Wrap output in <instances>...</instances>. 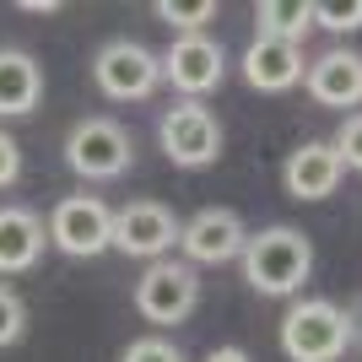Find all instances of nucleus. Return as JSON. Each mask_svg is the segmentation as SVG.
I'll return each instance as SVG.
<instances>
[{"label": "nucleus", "instance_id": "nucleus-2", "mask_svg": "<svg viewBox=\"0 0 362 362\" xmlns=\"http://www.w3.org/2000/svg\"><path fill=\"white\" fill-rule=\"evenodd\" d=\"M357 341V319L330 298H298L281 319V351L292 362H341Z\"/></svg>", "mask_w": 362, "mask_h": 362}, {"label": "nucleus", "instance_id": "nucleus-17", "mask_svg": "<svg viewBox=\"0 0 362 362\" xmlns=\"http://www.w3.org/2000/svg\"><path fill=\"white\" fill-rule=\"evenodd\" d=\"M216 11H222L216 0H195V6H184V0H157V6H151V16H157V22H168L179 38L206 33V22H216Z\"/></svg>", "mask_w": 362, "mask_h": 362}, {"label": "nucleus", "instance_id": "nucleus-12", "mask_svg": "<svg viewBox=\"0 0 362 362\" xmlns=\"http://www.w3.org/2000/svg\"><path fill=\"white\" fill-rule=\"evenodd\" d=\"M303 87L319 108H362V54L357 49H325L308 60Z\"/></svg>", "mask_w": 362, "mask_h": 362}, {"label": "nucleus", "instance_id": "nucleus-15", "mask_svg": "<svg viewBox=\"0 0 362 362\" xmlns=\"http://www.w3.org/2000/svg\"><path fill=\"white\" fill-rule=\"evenodd\" d=\"M44 103V71L28 49H0V119H28Z\"/></svg>", "mask_w": 362, "mask_h": 362}, {"label": "nucleus", "instance_id": "nucleus-9", "mask_svg": "<svg viewBox=\"0 0 362 362\" xmlns=\"http://www.w3.org/2000/svg\"><path fill=\"white\" fill-rule=\"evenodd\" d=\"M222 76H227V54L216 38H206V33H195V38H173L163 54V81L179 98H189V103H200L206 92L222 87Z\"/></svg>", "mask_w": 362, "mask_h": 362}, {"label": "nucleus", "instance_id": "nucleus-20", "mask_svg": "<svg viewBox=\"0 0 362 362\" xmlns=\"http://www.w3.org/2000/svg\"><path fill=\"white\" fill-rule=\"evenodd\" d=\"M314 28H325V33H357L362 28V0H346V6L314 0Z\"/></svg>", "mask_w": 362, "mask_h": 362}, {"label": "nucleus", "instance_id": "nucleus-11", "mask_svg": "<svg viewBox=\"0 0 362 362\" xmlns=\"http://www.w3.org/2000/svg\"><path fill=\"white\" fill-rule=\"evenodd\" d=\"M341 179H346V168H341V157H335L330 141H303V146L287 151V163H281V184H287L292 200H330L335 189H341Z\"/></svg>", "mask_w": 362, "mask_h": 362}, {"label": "nucleus", "instance_id": "nucleus-21", "mask_svg": "<svg viewBox=\"0 0 362 362\" xmlns=\"http://www.w3.org/2000/svg\"><path fill=\"white\" fill-rule=\"evenodd\" d=\"M119 362H184V351L173 346L168 335H136V341L119 351Z\"/></svg>", "mask_w": 362, "mask_h": 362}, {"label": "nucleus", "instance_id": "nucleus-5", "mask_svg": "<svg viewBox=\"0 0 362 362\" xmlns=\"http://www.w3.org/2000/svg\"><path fill=\"white\" fill-rule=\"evenodd\" d=\"M92 81L108 103H146L163 87V54H151L136 38H108L92 54Z\"/></svg>", "mask_w": 362, "mask_h": 362}, {"label": "nucleus", "instance_id": "nucleus-4", "mask_svg": "<svg viewBox=\"0 0 362 362\" xmlns=\"http://www.w3.org/2000/svg\"><path fill=\"white\" fill-rule=\"evenodd\" d=\"M157 146L173 168L184 173H200V168H211L222 157V119H216L206 103H189L179 98L173 108H163V119H157Z\"/></svg>", "mask_w": 362, "mask_h": 362}, {"label": "nucleus", "instance_id": "nucleus-19", "mask_svg": "<svg viewBox=\"0 0 362 362\" xmlns=\"http://www.w3.org/2000/svg\"><path fill=\"white\" fill-rule=\"evenodd\" d=\"M330 146H335V157H341V168H346V173H362V108L341 119V130H335Z\"/></svg>", "mask_w": 362, "mask_h": 362}, {"label": "nucleus", "instance_id": "nucleus-16", "mask_svg": "<svg viewBox=\"0 0 362 362\" xmlns=\"http://www.w3.org/2000/svg\"><path fill=\"white\" fill-rule=\"evenodd\" d=\"M308 28H314V0H259L255 6V38L298 44Z\"/></svg>", "mask_w": 362, "mask_h": 362}, {"label": "nucleus", "instance_id": "nucleus-7", "mask_svg": "<svg viewBox=\"0 0 362 362\" xmlns=\"http://www.w3.org/2000/svg\"><path fill=\"white\" fill-rule=\"evenodd\" d=\"M49 243L60 249L65 259H92L114 249V211H108L103 195H65L54 211H49Z\"/></svg>", "mask_w": 362, "mask_h": 362}, {"label": "nucleus", "instance_id": "nucleus-10", "mask_svg": "<svg viewBox=\"0 0 362 362\" xmlns=\"http://www.w3.org/2000/svg\"><path fill=\"white\" fill-rule=\"evenodd\" d=\"M243 243H249V227L233 206H206L179 233V249L189 265H227V259L243 255Z\"/></svg>", "mask_w": 362, "mask_h": 362}, {"label": "nucleus", "instance_id": "nucleus-22", "mask_svg": "<svg viewBox=\"0 0 362 362\" xmlns=\"http://www.w3.org/2000/svg\"><path fill=\"white\" fill-rule=\"evenodd\" d=\"M16 179H22V146L0 130V189H11Z\"/></svg>", "mask_w": 362, "mask_h": 362}, {"label": "nucleus", "instance_id": "nucleus-13", "mask_svg": "<svg viewBox=\"0 0 362 362\" xmlns=\"http://www.w3.org/2000/svg\"><path fill=\"white\" fill-rule=\"evenodd\" d=\"M238 71H243V81L255 92H292V87H303V76H308V54H303L298 44L255 38V44L243 49Z\"/></svg>", "mask_w": 362, "mask_h": 362}, {"label": "nucleus", "instance_id": "nucleus-24", "mask_svg": "<svg viewBox=\"0 0 362 362\" xmlns=\"http://www.w3.org/2000/svg\"><path fill=\"white\" fill-rule=\"evenodd\" d=\"M22 11H44V16H54V11H60V0H22Z\"/></svg>", "mask_w": 362, "mask_h": 362}, {"label": "nucleus", "instance_id": "nucleus-8", "mask_svg": "<svg viewBox=\"0 0 362 362\" xmlns=\"http://www.w3.org/2000/svg\"><path fill=\"white\" fill-rule=\"evenodd\" d=\"M179 216L163 200H130L114 211V249L130 259H168V249H179Z\"/></svg>", "mask_w": 362, "mask_h": 362}, {"label": "nucleus", "instance_id": "nucleus-23", "mask_svg": "<svg viewBox=\"0 0 362 362\" xmlns=\"http://www.w3.org/2000/svg\"><path fill=\"white\" fill-rule=\"evenodd\" d=\"M206 362H249V351H238V346H216V351H206Z\"/></svg>", "mask_w": 362, "mask_h": 362}, {"label": "nucleus", "instance_id": "nucleus-1", "mask_svg": "<svg viewBox=\"0 0 362 362\" xmlns=\"http://www.w3.org/2000/svg\"><path fill=\"white\" fill-rule=\"evenodd\" d=\"M238 265H243V281L259 298H298L303 281L314 276V238L287 222L259 227V233H249Z\"/></svg>", "mask_w": 362, "mask_h": 362}, {"label": "nucleus", "instance_id": "nucleus-6", "mask_svg": "<svg viewBox=\"0 0 362 362\" xmlns=\"http://www.w3.org/2000/svg\"><path fill=\"white\" fill-rule=\"evenodd\" d=\"M195 303H200V271L189 259H151L146 276L136 281V308L157 330L184 325V319L195 314Z\"/></svg>", "mask_w": 362, "mask_h": 362}, {"label": "nucleus", "instance_id": "nucleus-14", "mask_svg": "<svg viewBox=\"0 0 362 362\" xmlns=\"http://www.w3.org/2000/svg\"><path fill=\"white\" fill-rule=\"evenodd\" d=\"M49 249V222L33 206H0V276L33 271Z\"/></svg>", "mask_w": 362, "mask_h": 362}, {"label": "nucleus", "instance_id": "nucleus-3", "mask_svg": "<svg viewBox=\"0 0 362 362\" xmlns=\"http://www.w3.org/2000/svg\"><path fill=\"white\" fill-rule=\"evenodd\" d=\"M65 168L87 184H108V179H124L136 168V141L119 119L108 114H92V119H76L71 136H65Z\"/></svg>", "mask_w": 362, "mask_h": 362}, {"label": "nucleus", "instance_id": "nucleus-18", "mask_svg": "<svg viewBox=\"0 0 362 362\" xmlns=\"http://www.w3.org/2000/svg\"><path fill=\"white\" fill-rule=\"evenodd\" d=\"M22 335H28V303H22V292H16V287L0 281V351L16 346Z\"/></svg>", "mask_w": 362, "mask_h": 362}]
</instances>
